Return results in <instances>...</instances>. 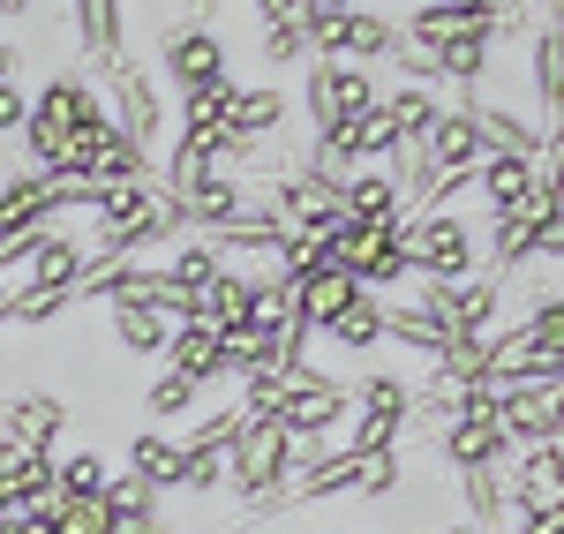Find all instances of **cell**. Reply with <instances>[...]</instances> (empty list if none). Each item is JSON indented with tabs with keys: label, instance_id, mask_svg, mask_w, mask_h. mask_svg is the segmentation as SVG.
I'll use <instances>...</instances> for the list:
<instances>
[{
	"label": "cell",
	"instance_id": "obj_18",
	"mask_svg": "<svg viewBox=\"0 0 564 534\" xmlns=\"http://www.w3.org/2000/svg\"><path fill=\"white\" fill-rule=\"evenodd\" d=\"M399 490H406V451H369L354 497H399Z\"/></svg>",
	"mask_w": 564,
	"mask_h": 534
},
{
	"label": "cell",
	"instance_id": "obj_5",
	"mask_svg": "<svg viewBox=\"0 0 564 534\" xmlns=\"http://www.w3.org/2000/svg\"><path fill=\"white\" fill-rule=\"evenodd\" d=\"M53 23L61 31H76V53L84 61H121L129 53V31H135V15L129 8H113V0H84V8H53Z\"/></svg>",
	"mask_w": 564,
	"mask_h": 534
},
{
	"label": "cell",
	"instance_id": "obj_6",
	"mask_svg": "<svg viewBox=\"0 0 564 534\" xmlns=\"http://www.w3.org/2000/svg\"><path fill=\"white\" fill-rule=\"evenodd\" d=\"M286 286H294V324H302V331H332V324H339V316H347L354 302H361V286H354V279H347L339 264L294 271Z\"/></svg>",
	"mask_w": 564,
	"mask_h": 534
},
{
	"label": "cell",
	"instance_id": "obj_8",
	"mask_svg": "<svg viewBox=\"0 0 564 534\" xmlns=\"http://www.w3.org/2000/svg\"><path fill=\"white\" fill-rule=\"evenodd\" d=\"M61 429H68V400L61 392H23V400L0 406V445H23V451H53L61 445Z\"/></svg>",
	"mask_w": 564,
	"mask_h": 534
},
{
	"label": "cell",
	"instance_id": "obj_14",
	"mask_svg": "<svg viewBox=\"0 0 564 534\" xmlns=\"http://www.w3.org/2000/svg\"><path fill=\"white\" fill-rule=\"evenodd\" d=\"M444 113V90H414V84H391L384 90V121L399 129V143H422Z\"/></svg>",
	"mask_w": 564,
	"mask_h": 534
},
{
	"label": "cell",
	"instance_id": "obj_15",
	"mask_svg": "<svg viewBox=\"0 0 564 534\" xmlns=\"http://www.w3.org/2000/svg\"><path fill=\"white\" fill-rule=\"evenodd\" d=\"M459 504H467L475 534H497L505 527V467H467L459 475Z\"/></svg>",
	"mask_w": 564,
	"mask_h": 534
},
{
	"label": "cell",
	"instance_id": "obj_11",
	"mask_svg": "<svg viewBox=\"0 0 564 534\" xmlns=\"http://www.w3.org/2000/svg\"><path fill=\"white\" fill-rule=\"evenodd\" d=\"M121 475H135L143 490H159V497H174L181 490V445L166 429H135L129 451H121Z\"/></svg>",
	"mask_w": 564,
	"mask_h": 534
},
{
	"label": "cell",
	"instance_id": "obj_12",
	"mask_svg": "<svg viewBox=\"0 0 564 534\" xmlns=\"http://www.w3.org/2000/svg\"><path fill=\"white\" fill-rule=\"evenodd\" d=\"M166 369H174V377H188L196 392L226 377V369H218V331L204 324V316H188V324H174V339H166Z\"/></svg>",
	"mask_w": 564,
	"mask_h": 534
},
{
	"label": "cell",
	"instance_id": "obj_1",
	"mask_svg": "<svg viewBox=\"0 0 564 534\" xmlns=\"http://www.w3.org/2000/svg\"><path fill=\"white\" fill-rule=\"evenodd\" d=\"M98 98H106V121H113L121 143H135L143 159L166 151V84H159L151 61H135V53L106 61V90H98Z\"/></svg>",
	"mask_w": 564,
	"mask_h": 534
},
{
	"label": "cell",
	"instance_id": "obj_2",
	"mask_svg": "<svg viewBox=\"0 0 564 534\" xmlns=\"http://www.w3.org/2000/svg\"><path fill=\"white\" fill-rule=\"evenodd\" d=\"M159 84L174 98H196V90L226 84V39H218V15H159Z\"/></svg>",
	"mask_w": 564,
	"mask_h": 534
},
{
	"label": "cell",
	"instance_id": "obj_4",
	"mask_svg": "<svg viewBox=\"0 0 564 534\" xmlns=\"http://www.w3.org/2000/svg\"><path fill=\"white\" fill-rule=\"evenodd\" d=\"M347 414H354V384H347V377H332V369H316V361H302V369L286 377L279 429H286L294 445H308V437H332Z\"/></svg>",
	"mask_w": 564,
	"mask_h": 534
},
{
	"label": "cell",
	"instance_id": "obj_3",
	"mask_svg": "<svg viewBox=\"0 0 564 534\" xmlns=\"http://www.w3.org/2000/svg\"><path fill=\"white\" fill-rule=\"evenodd\" d=\"M377 98H384L377 68H347V61H308V68H302V98H294V113H308V135H324V129H347V121H361V113H369Z\"/></svg>",
	"mask_w": 564,
	"mask_h": 534
},
{
	"label": "cell",
	"instance_id": "obj_16",
	"mask_svg": "<svg viewBox=\"0 0 564 534\" xmlns=\"http://www.w3.org/2000/svg\"><path fill=\"white\" fill-rule=\"evenodd\" d=\"M106 459L98 451H76V459H53V497H106Z\"/></svg>",
	"mask_w": 564,
	"mask_h": 534
},
{
	"label": "cell",
	"instance_id": "obj_13",
	"mask_svg": "<svg viewBox=\"0 0 564 534\" xmlns=\"http://www.w3.org/2000/svg\"><path fill=\"white\" fill-rule=\"evenodd\" d=\"M166 339H174V316L166 309L113 302V347H121V355H166Z\"/></svg>",
	"mask_w": 564,
	"mask_h": 534
},
{
	"label": "cell",
	"instance_id": "obj_20",
	"mask_svg": "<svg viewBox=\"0 0 564 534\" xmlns=\"http://www.w3.org/2000/svg\"><path fill=\"white\" fill-rule=\"evenodd\" d=\"M23 61H31V45H23V39H0V84H23Z\"/></svg>",
	"mask_w": 564,
	"mask_h": 534
},
{
	"label": "cell",
	"instance_id": "obj_10",
	"mask_svg": "<svg viewBox=\"0 0 564 534\" xmlns=\"http://www.w3.org/2000/svg\"><path fill=\"white\" fill-rule=\"evenodd\" d=\"M241 23L257 31L263 68H308V31H302V8H249Z\"/></svg>",
	"mask_w": 564,
	"mask_h": 534
},
{
	"label": "cell",
	"instance_id": "obj_7",
	"mask_svg": "<svg viewBox=\"0 0 564 534\" xmlns=\"http://www.w3.org/2000/svg\"><path fill=\"white\" fill-rule=\"evenodd\" d=\"M520 45H527V84H534V106H542V129H564V39L550 23V8L534 15V31Z\"/></svg>",
	"mask_w": 564,
	"mask_h": 534
},
{
	"label": "cell",
	"instance_id": "obj_9",
	"mask_svg": "<svg viewBox=\"0 0 564 534\" xmlns=\"http://www.w3.org/2000/svg\"><path fill=\"white\" fill-rule=\"evenodd\" d=\"M436 451H444L452 475H467V467H505V459H512V437L497 429V406H481V414H459V422L436 437Z\"/></svg>",
	"mask_w": 564,
	"mask_h": 534
},
{
	"label": "cell",
	"instance_id": "obj_17",
	"mask_svg": "<svg viewBox=\"0 0 564 534\" xmlns=\"http://www.w3.org/2000/svg\"><path fill=\"white\" fill-rule=\"evenodd\" d=\"M196 406H204V400H196V384H188V377H174V369H166V377L143 392V414H151V429H166V422L196 414Z\"/></svg>",
	"mask_w": 564,
	"mask_h": 534
},
{
	"label": "cell",
	"instance_id": "obj_19",
	"mask_svg": "<svg viewBox=\"0 0 564 534\" xmlns=\"http://www.w3.org/2000/svg\"><path fill=\"white\" fill-rule=\"evenodd\" d=\"M23 121H31V90H23V84H0V143H8V135H23Z\"/></svg>",
	"mask_w": 564,
	"mask_h": 534
}]
</instances>
